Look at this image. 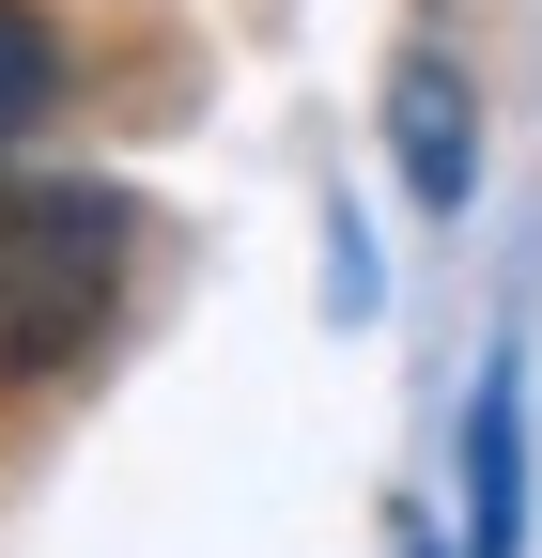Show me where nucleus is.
Here are the masks:
<instances>
[{
  "label": "nucleus",
  "mask_w": 542,
  "mask_h": 558,
  "mask_svg": "<svg viewBox=\"0 0 542 558\" xmlns=\"http://www.w3.org/2000/svg\"><path fill=\"white\" fill-rule=\"evenodd\" d=\"M47 94H62V47H47V16H32V0H0V156L47 124Z\"/></svg>",
  "instance_id": "nucleus-4"
},
{
  "label": "nucleus",
  "mask_w": 542,
  "mask_h": 558,
  "mask_svg": "<svg viewBox=\"0 0 542 558\" xmlns=\"http://www.w3.org/2000/svg\"><path fill=\"white\" fill-rule=\"evenodd\" d=\"M387 156H403L419 218H465V186H481V94H465V62H434V47L387 62Z\"/></svg>",
  "instance_id": "nucleus-2"
},
{
  "label": "nucleus",
  "mask_w": 542,
  "mask_h": 558,
  "mask_svg": "<svg viewBox=\"0 0 542 558\" xmlns=\"http://www.w3.org/2000/svg\"><path fill=\"white\" fill-rule=\"evenodd\" d=\"M403 558H434V543H403Z\"/></svg>",
  "instance_id": "nucleus-5"
},
{
  "label": "nucleus",
  "mask_w": 542,
  "mask_h": 558,
  "mask_svg": "<svg viewBox=\"0 0 542 558\" xmlns=\"http://www.w3.org/2000/svg\"><path fill=\"white\" fill-rule=\"evenodd\" d=\"M527 543V403L512 373H481V403H465V558H512Z\"/></svg>",
  "instance_id": "nucleus-3"
},
{
  "label": "nucleus",
  "mask_w": 542,
  "mask_h": 558,
  "mask_svg": "<svg viewBox=\"0 0 542 558\" xmlns=\"http://www.w3.org/2000/svg\"><path fill=\"white\" fill-rule=\"evenodd\" d=\"M124 248H140V218H124L109 186L0 171V373L94 357V326L124 311Z\"/></svg>",
  "instance_id": "nucleus-1"
}]
</instances>
